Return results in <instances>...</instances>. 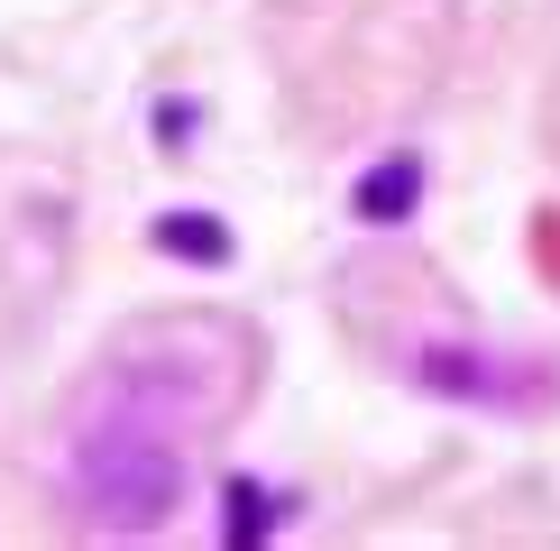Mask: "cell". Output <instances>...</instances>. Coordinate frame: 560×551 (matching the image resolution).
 Masks as SVG:
<instances>
[{"mask_svg": "<svg viewBox=\"0 0 560 551\" xmlns=\"http://www.w3.org/2000/svg\"><path fill=\"white\" fill-rule=\"evenodd\" d=\"M413 202H423V156H386V166H368V175H359V194H349V212L386 230V221H405Z\"/></svg>", "mask_w": 560, "mask_h": 551, "instance_id": "3", "label": "cell"}, {"mask_svg": "<svg viewBox=\"0 0 560 551\" xmlns=\"http://www.w3.org/2000/svg\"><path fill=\"white\" fill-rule=\"evenodd\" d=\"M276 524V505H267V488H248V478H230V542H258Z\"/></svg>", "mask_w": 560, "mask_h": 551, "instance_id": "5", "label": "cell"}, {"mask_svg": "<svg viewBox=\"0 0 560 551\" xmlns=\"http://www.w3.org/2000/svg\"><path fill=\"white\" fill-rule=\"evenodd\" d=\"M156 248H166V258H194V267H221L230 258V230L212 212H166V221H156Z\"/></svg>", "mask_w": 560, "mask_h": 551, "instance_id": "4", "label": "cell"}, {"mask_svg": "<svg viewBox=\"0 0 560 551\" xmlns=\"http://www.w3.org/2000/svg\"><path fill=\"white\" fill-rule=\"evenodd\" d=\"M413 377L441 386V396H469V405H542V377L487 359V350H413Z\"/></svg>", "mask_w": 560, "mask_h": 551, "instance_id": "2", "label": "cell"}, {"mask_svg": "<svg viewBox=\"0 0 560 551\" xmlns=\"http://www.w3.org/2000/svg\"><path fill=\"white\" fill-rule=\"evenodd\" d=\"M74 496L92 524H110V534H148V524L175 515L184 496V459L156 423H92L74 442Z\"/></svg>", "mask_w": 560, "mask_h": 551, "instance_id": "1", "label": "cell"}]
</instances>
